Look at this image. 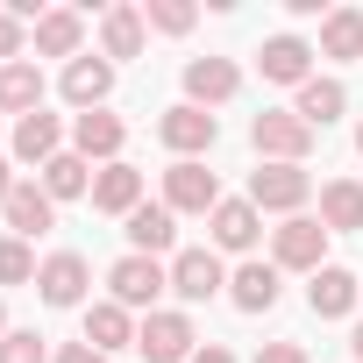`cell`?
Instances as JSON below:
<instances>
[{
	"label": "cell",
	"instance_id": "obj_30",
	"mask_svg": "<svg viewBox=\"0 0 363 363\" xmlns=\"http://www.w3.org/2000/svg\"><path fill=\"white\" fill-rule=\"evenodd\" d=\"M50 349H43V335L36 328H8L0 335V363H43Z\"/></svg>",
	"mask_w": 363,
	"mask_h": 363
},
{
	"label": "cell",
	"instance_id": "obj_8",
	"mask_svg": "<svg viewBox=\"0 0 363 363\" xmlns=\"http://www.w3.org/2000/svg\"><path fill=\"white\" fill-rule=\"evenodd\" d=\"M157 135H164L178 157H200V150H214V135H221V128H214V114H207V107H193V100H186V107H164Z\"/></svg>",
	"mask_w": 363,
	"mask_h": 363
},
{
	"label": "cell",
	"instance_id": "obj_2",
	"mask_svg": "<svg viewBox=\"0 0 363 363\" xmlns=\"http://www.w3.org/2000/svg\"><path fill=\"white\" fill-rule=\"evenodd\" d=\"M250 143H257L264 157H278V164H299V157L313 150V128H306L299 114H278V107H264V114L250 121Z\"/></svg>",
	"mask_w": 363,
	"mask_h": 363
},
{
	"label": "cell",
	"instance_id": "obj_31",
	"mask_svg": "<svg viewBox=\"0 0 363 363\" xmlns=\"http://www.w3.org/2000/svg\"><path fill=\"white\" fill-rule=\"evenodd\" d=\"M143 22H157L164 36H186V29H193V8H186V0H150Z\"/></svg>",
	"mask_w": 363,
	"mask_h": 363
},
{
	"label": "cell",
	"instance_id": "obj_28",
	"mask_svg": "<svg viewBox=\"0 0 363 363\" xmlns=\"http://www.w3.org/2000/svg\"><path fill=\"white\" fill-rule=\"evenodd\" d=\"M214 242L221 250H250L257 242V207L250 200H221L214 207Z\"/></svg>",
	"mask_w": 363,
	"mask_h": 363
},
{
	"label": "cell",
	"instance_id": "obj_25",
	"mask_svg": "<svg viewBox=\"0 0 363 363\" xmlns=\"http://www.w3.org/2000/svg\"><path fill=\"white\" fill-rule=\"evenodd\" d=\"M43 193H50V200H79V193H93V171H86L79 150H57V157L43 164Z\"/></svg>",
	"mask_w": 363,
	"mask_h": 363
},
{
	"label": "cell",
	"instance_id": "obj_13",
	"mask_svg": "<svg viewBox=\"0 0 363 363\" xmlns=\"http://www.w3.org/2000/svg\"><path fill=\"white\" fill-rule=\"evenodd\" d=\"M235 65L228 57H193L186 65V93H193V107H221V100H235Z\"/></svg>",
	"mask_w": 363,
	"mask_h": 363
},
{
	"label": "cell",
	"instance_id": "obj_38",
	"mask_svg": "<svg viewBox=\"0 0 363 363\" xmlns=\"http://www.w3.org/2000/svg\"><path fill=\"white\" fill-rule=\"evenodd\" d=\"M0 335H8V306H0Z\"/></svg>",
	"mask_w": 363,
	"mask_h": 363
},
{
	"label": "cell",
	"instance_id": "obj_4",
	"mask_svg": "<svg viewBox=\"0 0 363 363\" xmlns=\"http://www.w3.org/2000/svg\"><path fill=\"white\" fill-rule=\"evenodd\" d=\"M306 193H313V186H306L299 164H264V171H250V207H257V214H264V207H271V214H292V207H306Z\"/></svg>",
	"mask_w": 363,
	"mask_h": 363
},
{
	"label": "cell",
	"instance_id": "obj_32",
	"mask_svg": "<svg viewBox=\"0 0 363 363\" xmlns=\"http://www.w3.org/2000/svg\"><path fill=\"white\" fill-rule=\"evenodd\" d=\"M257 363H306V349H299V342H264Z\"/></svg>",
	"mask_w": 363,
	"mask_h": 363
},
{
	"label": "cell",
	"instance_id": "obj_29",
	"mask_svg": "<svg viewBox=\"0 0 363 363\" xmlns=\"http://www.w3.org/2000/svg\"><path fill=\"white\" fill-rule=\"evenodd\" d=\"M36 271H43V264L29 257V242H22V235H8V242H0V285H29Z\"/></svg>",
	"mask_w": 363,
	"mask_h": 363
},
{
	"label": "cell",
	"instance_id": "obj_3",
	"mask_svg": "<svg viewBox=\"0 0 363 363\" xmlns=\"http://www.w3.org/2000/svg\"><path fill=\"white\" fill-rule=\"evenodd\" d=\"M107 285H114V306H150V313H157V292L171 285V271H164L157 257H135V250H128V257L107 271Z\"/></svg>",
	"mask_w": 363,
	"mask_h": 363
},
{
	"label": "cell",
	"instance_id": "obj_21",
	"mask_svg": "<svg viewBox=\"0 0 363 363\" xmlns=\"http://www.w3.org/2000/svg\"><path fill=\"white\" fill-rule=\"evenodd\" d=\"M100 50H107V65L114 57H143V15L135 8H107L100 15Z\"/></svg>",
	"mask_w": 363,
	"mask_h": 363
},
{
	"label": "cell",
	"instance_id": "obj_17",
	"mask_svg": "<svg viewBox=\"0 0 363 363\" xmlns=\"http://www.w3.org/2000/svg\"><path fill=\"white\" fill-rule=\"evenodd\" d=\"M0 214H8V228H15V235H43V228L57 221V200H50L43 186H15Z\"/></svg>",
	"mask_w": 363,
	"mask_h": 363
},
{
	"label": "cell",
	"instance_id": "obj_24",
	"mask_svg": "<svg viewBox=\"0 0 363 363\" xmlns=\"http://www.w3.org/2000/svg\"><path fill=\"white\" fill-rule=\"evenodd\" d=\"M86 342L100 349V356H114V349H128L135 342V328H128V306H86Z\"/></svg>",
	"mask_w": 363,
	"mask_h": 363
},
{
	"label": "cell",
	"instance_id": "obj_39",
	"mask_svg": "<svg viewBox=\"0 0 363 363\" xmlns=\"http://www.w3.org/2000/svg\"><path fill=\"white\" fill-rule=\"evenodd\" d=\"M356 150H363V128H356Z\"/></svg>",
	"mask_w": 363,
	"mask_h": 363
},
{
	"label": "cell",
	"instance_id": "obj_27",
	"mask_svg": "<svg viewBox=\"0 0 363 363\" xmlns=\"http://www.w3.org/2000/svg\"><path fill=\"white\" fill-rule=\"evenodd\" d=\"M320 57H363V8H335L320 22Z\"/></svg>",
	"mask_w": 363,
	"mask_h": 363
},
{
	"label": "cell",
	"instance_id": "obj_10",
	"mask_svg": "<svg viewBox=\"0 0 363 363\" xmlns=\"http://www.w3.org/2000/svg\"><path fill=\"white\" fill-rule=\"evenodd\" d=\"M320 228L328 235H356L363 228V186L356 178H328L320 186Z\"/></svg>",
	"mask_w": 363,
	"mask_h": 363
},
{
	"label": "cell",
	"instance_id": "obj_1",
	"mask_svg": "<svg viewBox=\"0 0 363 363\" xmlns=\"http://www.w3.org/2000/svg\"><path fill=\"white\" fill-rule=\"evenodd\" d=\"M164 207H171V214H214V207H221L214 171H207L200 157H178V164L164 171Z\"/></svg>",
	"mask_w": 363,
	"mask_h": 363
},
{
	"label": "cell",
	"instance_id": "obj_18",
	"mask_svg": "<svg viewBox=\"0 0 363 363\" xmlns=\"http://www.w3.org/2000/svg\"><path fill=\"white\" fill-rule=\"evenodd\" d=\"M228 299H235L242 313H271V306H278V264H242V271L228 278Z\"/></svg>",
	"mask_w": 363,
	"mask_h": 363
},
{
	"label": "cell",
	"instance_id": "obj_37",
	"mask_svg": "<svg viewBox=\"0 0 363 363\" xmlns=\"http://www.w3.org/2000/svg\"><path fill=\"white\" fill-rule=\"evenodd\" d=\"M349 349H356V363H363V328H356V335H349Z\"/></svg>",
	"mask_w": 363,
	"mask_h": 363
},
{
	"label": "cell",
	"instance_id": "obj_9",
	"mask_svg": "<svg viewBox=\"0 0 363 363\" xmlns=\"http://www.w3.org/2000/svg\"><path fill=\"white\" fill-rule=\"evenodd\" d=\"M36 292H43L50 306H79V299H86V257H79V250H57V257L36 271Z\"/></svg>",
	"mask_w": 363,
	"mask_h": 363
},
{
	"label": "cell",
	"instance_id": "obj_26",
	"mask_svg": "<svg viewBox=\"0 0 363 363\" xmlns=\"http://www.w3.org/2000/svg\"><path fill=\"white\" fill-rule=\"evenodd\" d=\"M342 107H349V93H342L335 79H306V86H299V107H292V114H299L306 128H328V121H335Z\"/></svg>",
	"mask_w": 363,
	"mask_h": 363
},
{
	"label": "cell",
	"instance_id": "obj_7",
	"mask_svg": "<svg viewBox=\"0 0 363 363\" xmlns=\"http://www.w3.org/2000/svg\"><path fill=\"white\" fill-rule=\"evenodd\" d=\"M221 285H228V271H221L214 250H178V257H171V292H178V299L200 306V299H214Z\"/></svg>",
	"mask_w": 363,
	"mask_h": 363
},
{
	"label": "cell",
	"instance_id": "obj_23",
	"mask_svg": "<svg viewBox=\"0 0 363 363\" xmlns=\"http://www.w3.org/2000/svg\"><path fill=\"white\" fill-rule=\"evenodd\" d=\"M171 235H178V221H171V207H135L128 214V242H135V257H157V250H171Z\"/></svg>",
	"mask_w": 363,
	"mask_h": 363
},
{
	"label": "cell",
	"instance_id": "obj_20",
	"mask_svg": "<svg viewBox=\"0 0 363 363\" xmlns=\"http://www.w3.org/2000/svg\"><path fill=\"white\" fill-rule=\"evenodd\" d=\"M79 36H86V22H79L72 8L36 15V50H43V57H79Z\"/></svg>",
	"mask_w": 363,
	"mask_h": 363
},
{
	"label": "cell",
	"instance_id": "obj_36",
	"mask_svg": "<svg viewBox=\"0 0 363 363\" xmlns=\"http://www.w3.org/2000/svg\"><path fill=\"white\" fill-rule=\"evenodd\" d=\"M8 193H15V171H8V164H0V207H8Z\"/></svg>",
	"mask_w": 363,
	"mask_h": 363
},
{
	"label": "cell",
	"instance_id": "obj_22",
	"mask_svg": "<svg viewBox=\"0 0 363 363\" xmlns=\"http://www.w3.org/2000/svg\"><path fill=\"white\" fill-rule=\"evenodd\" d=\"M15 157L43 171V164L57 157V114H43V107H36V114H22V128H15Z\"/></svg>",
	"mask_w": 363,
	"mask_h": 363
},
{
	"label": "cell",
	"instance_id": "obj_16",
	"mask_svg": "<svg viewBox=\"0 0 363 363\" xmlns=\"http://www.w3.org/2000/svg\"><path fill=\"white\" fill-rule=\"evenodd\" d=\"M121 135H128V128H121L114 114H100V107L72 121V143H79V157H86V164H93V157H107V164H121Z\"/></svg>",
	"mask_w": 363,
	"mask_h": 363
},
{
	"label": "cell",
	"instance_id": "obj_12",
	"mask_svg": "<svg viewBox=\"0 0 363 363\" xmlns=\"http://www.w3.org/2000/svg\"><path fill=\"white\" fill-rule=\"evenodd\" d=\"M107 93H114V65H107V57H72V65H65V100H72V107L93 114Z\"/></svg>",
	"mask_w": 363,
	"mask_h": 363
},
{
	"label": "cell",
	"instance_id": "obj_33",
	"mask_svg": "<svg viewBox=\"0 0 363 363\" xmlns=\"http://www.w3.org/2000/svg\"><path fill=\"white\" fill-rule=\"evenodd\" d=\"M0 57H22V22L0 8Z\"/></svg>",
	"mask_w": 363,
	"mask_h": 363
},
{
	"label": "cell",
	"instance_id": "obj_35",
	"mask_svg": "<svg viewBox=\"0 0 363 363\" xmlns=\"http://www.w3.org/2000/svg\"><path fill=\"white\" fill-rule=\"evenodd\" d=\"M193 363H235V356H228L221 342H207V349H193Z\"/></svg>",
	"mask_w": 363,
	"mask_h": 363
},
{
	"label": "cell",
	"instance_id": "obj_14",
	"mask_svg": "<svg viewBox=\"0 0 363 363\" xmlns=\"http://www.w3.org/2000/svg\"><path fill=\"white\" fill-rule=\"evenodd\" d=\"M356 292H363V285H356L342 264H320V271H313V285H306V306H313L320 320H342V313L356 306Z\"/></svg>",
	"mask_w": 363,
	"mask_h": 363
},
{
	"label": "cell",
	"instance_id": "obj_15",
	"mask_svg": "<svg viewBox=\"0 0 363 363\" xmlns=\"http://www.w3.org/2000/svg\"><path fill=\"white\" fill-rule=\"evenodd\" d=\"M93 207H100V214H135V207H143V171H135V164H107V171L93 178Z\"/></svg>",
	"mask_w": 363,
	"mask_h": 363
},
{
	"label": "cell",
	"instance_id": "obj_5",
	"mask_svg": "<svg viewBox=\"0 0 363 363\" xmlns=\"http://www.w3.org/2000/svg\"><path fill=\"white\" fill-rule=\"evenodd\" d=\"M193 320L186 313H150L143 328H135V349L150 356V363H193Z\"/></svg>",
	"mask_w": 363,
	"mask_h": 363
},
{
	"label": "cell",
	"instance_id": "obj_6",
	"mask_svg": "<svg viewBox=\"0 0 363 363\" xmlns=\"http://www.w3.org/2000/svg\"><path fill=\"white\" fill-rule=\"evenodd\" d=\"M271 250H278V271H320V257H328V228H320L313 214H292V221L271 235Z\"/></svg>",
	"mask_w": 363,
	"mask_h": 363
},
{
	"label": "cell",
	"instance_id": "obj_34",
	"mask_svg": "<svg viewBox=\"0 0 363 363\" xmlns=\"http://www.w3.org/2000/svg\"><path fill=\"white\" fill-rule=\"evenodd\" d=\"M57 363H107V356H100L93 342H65V349H57Z\"/></svg>",
	"mask_w": 363,
	"mask_h": 363
},
{
	"label": "cell",
	"instance_id": "obj_11",
	"mask_svg": "<svg viewBox=\"0 0 363 363\" xmlns=\"http://www.w3.org/2000/svg\"><path fill=\"white\" fill-rule=\"evenodd\" d=\"M306 65H313V50H306L299 36H271V43L257 50V72H264L271 86H306Z\"/></svg>",
	"mask_w": 363,
	"mask_h": 363
},
{
	"label": "cell",
	"instance_id": "obj_19",
	"mask_svg": "<svg viewBox=\"0 0 363 363\" xmlns=\"http://www.w3.org/2000/svg\"><path fill=\"white\" fill-rule=\"evenodd\" d=\"M43 107V72L36 65H0V114H36Z\"/></svg>",
	"mask_w": 363,
	"mask_h": 363
}]
</instances>
